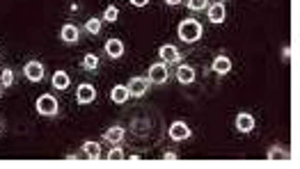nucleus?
<instances>
[{
  "mask_svg": "<svg viewBox=\"0 0 300 169\" xmlns=\"http://www.w3.org/2000/svg\"><path fill=\"white\" fill-rule=\"evenodd\" d=\"M179 39L186 41V44H195V41L202 39L204 35V27L199 21H195V18H186V21L179 23Z\"/></svg>",
  "mask_w": 300,
  "mask_h": 169,
  "instance_id": "obj_1",
  "label": "nucleus"
},
{
  "mask_svg": "<svg viewBox=\"0 0 300 169\" xmlns=\"http://www.w3.org/2000/svg\"><path fill=\"white\" fill-rule=\"evenodd\" d=\"M37 112L42 117H55L57 114V100L51 94H44L37 98Z\"/></svg>",
  "mask_w": 300,
  "mask_h": 169,
  "instance_id": "obj_2",
  "label": "nucleus"
},
{
  "mask_svg": "<svg viewBox=\"0 0 300 169\" xmlns=\"http://www.w3.org/2000/svg\"><path fill=\"white\" fill-rule=\"evenodd\" d=\"M23 73H25V78H28L30 82H42L44 80V64L42 62H28L23 66Z\"/></svg>",
  "mask_w": 300,
  "mask_h": 169,
  "instance_id": "obj_3",
  "label": "nucleus"
},
{
  "mask_svg": "<svg viewBox=\"0 0 300 169\" xmlns=\"http://www.w3.org/2000/svg\"><path fill=\"white\" fill-rule=\"evenodd\" d=\"M149 82H154V85H163V82L167 80V66L165 62H158L154 64V66H149Z\"/></svg>",
  "mask_w": 300,
  "mask_h": 169,
  "instance_id": "obj_4",
  "label": "nucleus"
},
{
  "mask_svg": "<svg viewBox=\"0 0 300 169\" xmlns=\"http://www.w3.org/2000/svg\"><path fill=\"white\" fill-rule=\"evenodd\" d=\"M149 91V80H144V78H131L129 82V94L135 96V98H140V96H144Z\"/></svg>",
  "mask_w": 300,
  "mask_h": 169,
  "instance_id": "obj_5",
  "label": "nucleus"
},
{
  "mask_svg": "<svg viewBox=\"0 0 300 169\" xmlns=\"http://www.w3.org/2000/svg\"><path fill=\"white\" fill-rule=\"evenodd\" d=\"M170 137L174 142H184V140H188L190 137V128H188V123H184V121H174L170 126Z\"/></svg>",
  "mask_w": 300,
  "mask_h": 169,
  "instance_id": "obj_6",
  "label": "nucleus"
},
{
  "mask_svg": "<svg viewBox=\"0 0 300 169\" xmlns=\"http://www.w3.org/2000/svg\"><path fill=\"white\" fill-rule=\"evenodd\" d=\"M76 98H78V103L87 105L97 98V89H94L92 85H87V82H83V85L78 87V91H76Z\"/></svg>",
  "mask_w": 300,
  "mask_h": 169,
  "instance_id": "obj_7",
  "label": "nucleus"
},
{
  "mask_svg": "<svg viewBox=\"0 0 300 169\" xmlns=\"http://www.w3.org/2000/svg\"><path fill=\"white\" fill-rule=\"evenodd\" d=\"M176 80H179L181 85L195 82V69L190 66V64H179V69H176Z\"/></svg>",
  "mask_w": 300,
  "mask_h": 169,
  "instance_id": "obj_8",
  "label": "nucleus"
},
{
  "mask_svg": "<svg viewBox=\"0 0 300 169\" xmlns=\"http://www.w3.org/2000/svg\"><path fill=\"white\" fill-rule=\"evenodd\" d=\"M208 21L211 23H218L220 25L222 21H225V16H227V12H225V5L222 3H216V5H208Z\"/></svg>",
  "mask_w": 300,
  "mask_h": 169,
  "instance_id": "obj_9",
  "label": "nucleus"
},
{
  "mask_svg": "<svg viewBox=\"0 0 300 169\" xmlns=\"http://www.w3.org/2000/svg\"><path fill=\"white\" fill-rule=\"evenodd\" d=\"M211 69H213V73H218V76H225V73L231 71V59L225 57V55H218V57L213 59Z\"/></svg>",
  "mask_w": 300,
  "mask_h": 169,
  "instance_id": "obj_10",
  "label": "nucleus"
},
{
  "mask_svg": "<svg viewBox=\"0 0 300 169\" xmlns=\"http://www.w3.org/2000/svg\"><path fill=\"white\" fill-rule=\"evenodd\" d=\"M236 128H238L241 132H250L254 130V117L248 112H241L238 117H236Z\"/></svg>",
  "mask_w": 300,
  "mask_h": 169,
  "instance_id": "obj_11",
  "label": "nucleus"
},
{
  "mask_svg": "<svg viewBox=\"0 0 300 169\" xmlns=\"http://www.w3.org/2000/svg\"><path fill=\"white\" fill-rule=\"evenodd\" d=\"M158 55L163 57V62H165V64H170V62H179V50H176L172 44L161 46V48H158Z\"/></svg>",
  "mask_w": 300,
  "mask_h": 169,
  "instance_id": "obj_12",
  "label": "nucleus"
},
{
  "mask_svg": "<svg viewBox=\"0 0 300 169\" xmlns=\"http://www.w3.org/2000/svg\"><path fill=\"white\" fill-rule=\"evenodd\" d=\"M110 98H112V103H117V105L126 103V100L131 98L129 87H124V85H115V87H112V91H110Z\"/></svg>",
  "mask_w": 300,
  "mask_h": 169,
  "instance_id": "obj_13",
  "label": "nucleus"
},
{
  "mask_svg": "<svg viewBox=\"0 0 300 169\" xmlns=\"http://www.w3.org/2000/svg\"><path fill=\"white\" fill-rule=\"evenodd\" d=\"M106 53H108V57H112V59L122 57V55H124V44H122L119 39H108L106 41Z\"/></svg>",
  "mask_w": 300,
  "mask_h": 169,
  "instance_id": "obj_14",
  "label": "nucleus"
},
{
  "mask_svg": "<svg viewBox=\"0 0 300 169\" xmlns=\"http://www.w3.org/2000/svg\"><path fill=\"white\" fill-rule=\"evenodd\" d=\"M60 37H62V41H67V44H76V41H78V27H76L74 23H67V25H62Z\"/></svg>",
  "mask_w": 300,
  "mask_h": 169,
  "instance_id": "obj_15",
  "label": "nucleus"
},
{
  "mask_svg": "<svg viewBox=\"0 0 300 169\" xmlns=\"http://www.w3.org/2000/svg\"><path fill=\"white\" fill-rule=\"evenodd\" d=\"M69 85H71V80H69V73L67 71H55L53 73V87H55V89L65 91V89H69Z\"/></svg>",
  "mask_w": 300,
  "mask_h": 169,
  "instance_id": "obj_16",
  "label": "nucleus"
},
{
  "mask_svg": "<svg viewBox=\"0 0 300 169\" xmlns=\"http://www.w3.org/2000/svg\"><path fill=\"white\" fill-rule=\"evenodd\" d=\"M103 140L112 142V144H119V142L124 140V128L122 126H110L106 132H103Z\"/></svg>",
  "mask_w": 300,
  "mask_h": 169,
  "instance_id": "obj_17",
  "label": "nucleus"
},
{
  "mask_svg": "<svg viewBox=\"0 0 300 169\" xmlns=\"http://www.w3.org/2000/svg\"><path fill=\"white\" fill-rule=\"evenodd\" d=\"M83 155L89 160H99L101 158V146L97 144V142H85L83 144Z\"/></svg>",
  "mask_w": 300,
  "mask_h": 169,
  "instance_id": "obj_18",
  "label": "nucleus"
},
{
  "mask_svg": "<svg viewBox=\"0 0 300 169\" xmlns=\"http://www.w3.org/2000/svg\"><path fill=\"white\" fill-rule=\"evenodd\" d=\"M266 158L268 160H289L291 153H289V151H284V149H280V146H273V149H268Z\"/></svg>",
  "mask_w": 300,
  "mask_h": 169,
  "instance_id": "obj_19",
  "label": "nucleus"
},
{
  "mask_svg": "<svg viewBox=\"0 0 300 169\" xmlns=\"http://www.w3.org/2000/svg\"><path fill=\"white\" fill-rule=\"evenodd\" d=\"M97 66H99V57H97V55H92V53L85 55V57H83V69H85V71H94Z\"/></svg>",
  "mask_w": 300,
  "mask_h": 169,
  "instance_id": "obj_20",
  "label": "nucleus"
},
{
  "mask_svg": "<svg viewBox=\"0 0 300 169\" xmlns=\"http://www.w3.org/2000/svg\"><path fill=\"white\" fill-rule=\"evenodd\" d=\"M85 30H87L89 35H99V32H101V18H87Z\"/></svg>",
  "mask_w": 300,
  "mask_h": 169,
  "instance_id": "obj_21",
  "label": "nucleus"
},
{
  "mask_svg": "<svg viewBox=\"0 0 300 169\" xmlns=\"http://www.w3.org/2000/svg\"><path fill=\"white\" fill-rule=\"evenodd\" d=\"M0 85L3 87L14 85V71H12V69H5V71H3V76H0Z\"/></svg>",
  "mask_w": 300,
  "mask_h": 169,
  "instance_id": "obj_22",
  "label": "nucleus"
},
{
  "mask_svg": "<svg viewBox=\"0 0 300 169\" xmlns=\"http://www.w3.org/2000/svg\"><path fill=\"white\" fill-rule=\"evenodd\" d=\"M103 18H106L108 23L117 21V18H119V9H117L115 5H110V7H106V12H103Z\"/></svg>",
  "mask_w": 300,
  "mask_h": 169,
  "instance_id": "obj_23",
  "label": "nucleus"
},
{
  "mask_svg": "<svg viewBox=\"0 0 300 169\" xmlns=\"http://www.w3.org/2000/svg\"><path fill=\"white\" fill-rule=\"evenodd\" d=\"M208 7V0H188V9L190 12H202Z\"/></svg>",
  "mask_w": 300,
  "mask_h": 169,
  "instance_id": "obj_24",
  "label": "nucleus"
},
{
  "mask_svg": "<svg viewBox=\"0 0 300 169\" xmlns=\"http://www.w3.org/2000/svg\"><path fill=\"white\" fill-rule=\"evenodd\" d=\"M122 158H124V151H122L119 146H115V149L108 153V160H122Z\"/></svg>",
  "mask_w": 300,
  "mask_h": 169,
  "instance_id": "obj_25",
  "label": "nucleus"
},
{
  "mask_svg": "<svg viewBox=\"0 0 300 169\" xmlns=\"http://www.w3.org/2000/svg\"><path fill=\"white\" fill-rule=\"evenodd\" d=\"M147 3H149V0H131V5H133V7H144Z\"/></svg>",
  "mask_w": 300,
  "mask_h": 169,
  "instance_id": "obj_26",
  "label": "nucleus"
},
{
  "mask_svg": "<svg viewBox=\"0 0 300 169\" xmlns=\"http://www.w3.org/2000/svg\"><path fill=\"white\" fill-rule=\"evenodd\" d=\"M282 57H284V59L291 57V48H289V46H284V50H282Z\"/></svg>",
  "mask_w": 300,
  "mask_h": 169,
  "instance_id": "obj_27",
  "label": "nucleus"
},
{
  "mask_svg": "<svg viewBox=\"0 0 300 169\" xmlns=\"http://www.w3.org/2000/svg\"><path fill=\"white\" fill-rule=\"evenodd\" d=\"M163 158H165V160H176V153H172V151H167V153L163 155Z\"/></svg>",
  "mask_w": 300,
  "mask_h": 169,
  "instance_id": "obj_28",
  "label": "nucleus"
},
{
  "mask_svg": "<svg viewBox=\"0 0 300 169\" xmlns=\"http://www.w3.org/2000/svg\"><path fill=\"white\" fill-rule=\"evenodd\" d=\"M165 3H167V5H172V7H174V5H179L181 0H165Z\"/></svg>",
  "mask_w": 300,
  "mask_h": 169,
  "instance_id": "obj_29",
  "label": "nucleus"
},
{
  "mask_svg": "<svg viewBox=\"0 0 300 169\" xmlns=\"http://www.w3.org/2000/svg\"><path fill=\"white\" fill-rule=\"evenodd\" d=\"M0 96H3V85H0Z\"/></svg>",
  "mask_w": 300,
  "mask_h": 169,
  "instance_id": "obj_30",
  "label": "nucleus"
},
{
  "mask_svg": "<svg viewBox=\"0 0 300 169\" xmlns=\"http://www.w3.org/2000/svg\"><path fill=\"white\" fill-rule=\"evenodd\" d=\"M0 132H3V123H0Z\"/></svg>",
  "mask_w": 300,
  "mask_h": 169,
  "instance_id": "obj_31",
  "label": "nucleus"
}]
</instances>
